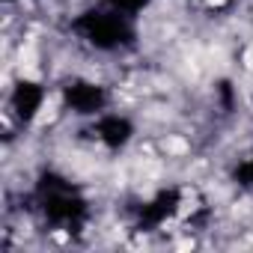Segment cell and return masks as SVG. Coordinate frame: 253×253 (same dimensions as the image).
<instances>
[{
    "label": "cell",
    "instance_id": "obj_1",
    "mask_svg": "<svg viewBox=\"0 0 253 253\" xmlns=\"http://www.w3.org/2000/svg\"><path fill=\"white\" fill-rule=\"evenodd\" d=\"M57 116V101L51 98V101H45L42 107H39V113H36V125H45V122H51Z\"/></svg>",
    "mask_w": 253,
    "mask_h": 253
},
{
    "label": "cell",
    "instance_id": "obj_2",
    "mask_svg": "<svg viewBox=\"0 0 253 253\" xmlns=\"http://www.w3.org/2000/svg\"><path fill=\"white\" fill-rule=\"evenodd\" d=\"M164 152H167V155H185V152H188V143H185L182 137H167V140H164Z\"/></svg>",
    "mask_w": 253,
    "mask_h": 253
},
{
    "label": "cell",
    "instance_id": "obj_3",
    "mask_svg": "<svg viewBox=\"0 0 253 253\" xmlns=\"http://www.w3.org/2000/svg\"><path fill=\"white\" fill-rule=\"evenodd\" d=\"M244 66L253 72V48H247V51H244Z\"/></svg>",
    "mask_w": 253,
    "mask_h": 253
},
{
    "label": "cell",
    "instance_id": "obj_4",
    "mask_svg": "<svg viewBox=\"0 0 253 253\" xmlns=\"http://www.w3.org/2000/svg\"><path fill=\"white\" fill-rule=\"evenodd\" d=\"M220 3H226V0H209V6H220Z\"/></svg>",
    "mask_w": 253,
    "mask_h": 253
}]
</instances>
